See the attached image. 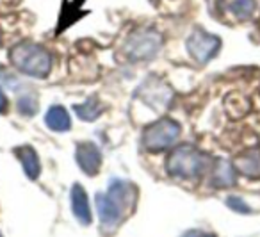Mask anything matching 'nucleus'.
Returning <instances> with one entry per match:
<instances>
[{"label": "nucleus", "instance_id": "nucleus-1", "mask_svg": "<svg viewBox=\"0 0 260 237\" xmlns=\"http://www.w3.org/2000/svg\"><path fill=\"white\" fill-rule=\"evenodd\" d=\"M136 187L123 180H112L107 193L96 196V209L105 226H114L136 203Z\"/></svg>", "mask_w": 260, "mask_h": 237}, {"label": "nucleus", "instance_id": "nucleus-2", "mask_svg": "<svg viewBox=\"0 0 260 237\" xmlns=\"http://www.w3.org/2000/svg\"><path fill=\"white\" fill-rule=\"evenodd\" d=\"M11 63L18 72L29 77L45 79L50 73L52 57L41 45L22 41L11 50Z\"/></svg>", "mask_w": 260, "mask_h": 237}, {"label": "nucleus", "instance_id": "nucleus-3", "mask_svg": "<svg viewBox=\"0 0 260 237\" xmlns=\"http://www.w3.org/2000/svg\"><path fill=\"white\" fill-rule=\"evenodd\" d=\"M209 161L205 154H202L200 150L192 146H178L170 154L166 161L168 171L170 175L178 176V179H196L200 176L205 168H209Z\"/></svg>", "mask_w": 260, "mask_h": 237}, {"label": "nucleus", "instance_id": "nucleus-4", "mask_svg": "<svg viewBox=\"0 0 260 237\" xmlns=\"http://www.w3.org/2000/svg\"><path fill=\"white\" fill-rule=\"evenodd\" d=\"M180 136V125L175 120L162 118L143 130V144L148 152H162L173 146Z\"/></svg>", "mask_w": 260, "mask_h": 237}, {"label": "nucleus", "instance_id": "nucleus-5", "mask_svg": "<svg viewBox=\"0 0 260 237\" xmlns=\"http://www.w3.org/2000/svg\"><path fill=\"white\" fill-rule=\"evenodd\" d=\"M160 34L153 29H139L125 43V52L132 61H148L160 48Z\"/></svg>", "mask_w": 260, "mask_h": 237}, {"label": "nucleus", "instance_id": "nucleus-6", "mask_svg": "<svg viewBox=\"0 0 260 237\" xmlns=\"http://www.w3.org/2000/svg\"><path fill=\"white\" fill-rule=\"evenodd\" d=\"M185 48L192 59L205 65L217 55L221 48V40L216 34H210L203 29H194L185 41Z\"/></svg>", "mask_w": 260, "mask_h": 237}, {"label": "nucleus", "instance_id": "nucleus-7", "mask_svg": "<svg viewBox=\"0 0 260 237\" xmlns=\"http://www.w3.org/2000/svg\"><path fill=\"white\" fill-rule=\"evenodd\" d=\"M75 159H77L79 168L82 169L86 175L94 176L98 171H100V166H102L100 148H98L94 143H91V141H84V143L77 144Z\"/></svg>", "mask_w": 260, "mask_h": 237}, {"label": "nucleus", "instance_id": "nucleus-8", "mask_svg": "<svg viewBox=\"0 0 260 237\" xmlns=\"http://www.w3.org/2000/svg\"><path fill=\"white\" fill-rule=\"evenodd\" d=\"M72 211L75 214V218L79 219L82 225H91L93 216H91L89 201H87V194L84 191V187L80 184H75L72 187Z\"/></svg>", "mask_w": 260, "mask_h": 237}, {"label": "nucleus", "instance_id": "nucleus-9", "mask_svg": "<svg viewBox=\"0 0 260 237\" xmlns=\"http://www.w3.org/2000/svg\"><path fill=\"white\" fill-rule=\"evenodd\" d=\"M145 90V102L148 105H152L153 109H164L170 105L171 100V91L168 90V86L160 84L159 80H153V82H148L146 86H143Z\"/></svg>", "mask_w": 260, "mask_h": 237}, {"label": "nucleus", "instance_id": "nucleus-10", "mask_svg": "<svg viewBox=\"0 0 260 237\" xmlns=\"http://www.w3.org/2000/svg\"><path fill=\"white\" fill-rule=\"evenodd\" d=\"M234 168L239 169L248 179H260V150L251 148V150L241 154L235 159Z\"/></svg>", "mask_w": 260, "mask_h": 237}, {"label": "nucleus", "instance_id": "nucleus-11", "mask_svg": "<svg viewBox=\"0 0 260 237\" xmlns=\"http://www.w3.org/2000/svg\"><path fill=\"white\" fill-rule=\"evenodd\" d=\"M16 157L20 159L23 166V171L29 176L30 180H36L41 173V164H40V157H38L36 150L29 144H23V146H18L15 150Z\"/></svg>", "mask_w": 260, "mask_h": 237}, {"label": "nucleus", "instance_id": "nucleus-12", "mask_svg": "<svg viewBox=\"0 0 260 237\" xmlns=\"http://www.w3.org/2000/svg\"><path fill=\"white\" fill-rule=\"evenodd\" d=\"M217 6L239 20H248L255 11V0H217Z\"/></svg>", "mask_w": 260, "mask_h": 237}, {"label": "nucleus", "instance_id": "nucleus-13", "mask_svg": "<svg viewBox=\"0 0 260 237\" xmlns=\"http://www.w3.org/2000/svg\"><path fill=\"white\" fill-rule=\"evenodd\" d=\"M45 123L54 132H66L72 127L70 114L62 105H52L47 111V114H45Z\"/></svg>", "mask_w": 260, "mask_h": 237}, {"label": "nucleus", "instance_id": "nucleus-14", "mask_svg": "<svg viewBox=\"0 0 260 237\" xmlns=\"http://www.w3.org/2000/svg\"><path fill=\"white\" fill-rule=\"evenodd\" d=\"M214 186L217 187H228L234 186L235 182V168L232 162L219 159L216 162V168H214Z\"/></svg>", "mask_w": 260, "mask_h": 237}, {"label": "nucleus", "instance_id": "nucleus-15", "mask_svg": "<svg viewBox=\"0 0 260 237\" xmlns=\"http://www.w3.org/2000/svg\"><path fill=\"white\" fill-rule=\"evenodd\" d=\"M73 111L84 122H93L102 114V104L96 97H89L84 104L73 105Z\"/></svg>", "mask_w": 260, "mask_h": 237}, {"label": "nucleus", "instance_id": "nucleus-16", "mask_svg": "<svg viewBox=\"0 0 260 237\" xmlns=\"http://www.w3.org/2000/svg\"><path fill=\"white\" fill-rule=\"evenodd\" d=\"M16 107L22 114L25 116H34L38 112V100L34 97H29V95H23V97L18 98L16 102Z\"/></svg>", "mask_w": 260, "mask_h": 237}, {"label": "nucleus", "instance_id": "nucleus-17", "mask_svg": "<svg viewBox=\"0 0 260 237\" xmlns=\"http://www.w3.org/2000/svg\"><path fill=\"white\" fill-rule=\"evenodd\" d=\"M226 205L232 209V211H235V212H241V214H248V212H251V209L248 207V205L244 203V200H241L239 196H230L226 200Z\"/></svg>", "mask_w": 260, "mask_h": 237}, {"label": "nucleus", "instance_id": "nucleus-18", "mask_svg": "<svg viewBox=\"0 0 260 237\" xmlns=\"http://www.w3.org/2000/svg\"><path fill=\"white\" fill-rule=\"evenodd\" d=\"M185 237H216L212 233H207V232H202V230H191V232L185 233Z\"/></svg>", "mask_w": 260, "mask_h": 237}, {"label": "nucleus", "instance_id": "nucleus-19", "mask_svg": "<svg viewBox=\"0 0 260 237\" xmlns=\"http://www.w3.org/2000/svg\"><path fill=\"white\" fill-rule=\"evenodd\" d=\"M8 111V97L4 95V91L0 90V112Z\"/></svg>", "mask_w": 260, "mask_h": 237}, {"label": "nucleus", "instance_id": "nucleus-20", "mask_svg": "<svg viewBox=\"0 0 260 237\" xmlns=\"http://www.w3.org/2000/svg\"><path fill=\"white\" fill-rule=\"evenodd\" d=\"M0 237H2V235H0Z\"/></svg>", "mask_w": 260, "mask_h": 237}]
</instances>
